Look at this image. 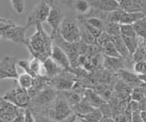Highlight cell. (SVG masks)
<instances>
[{"label": "cell", "instance_id": "46", "mask_svg": "<svg viewBox=\"0 0 146 122\" xmlns=\"http://www.w3.org/2000/svg\"><path fill=\"white\" fill-rule=\"evenodd\" d=\"M114 121H115V122H127L125 117H124V115H123V114L114 117Z\"/></svg>", "mask_w": 146, "mask_h": 122}, {"label": "cell", "instance_id": "48", "mask_svg": "<svg viewBox=\"0 0 146 122\" xmlns=\"http://www.w3.org/2000/svg\"><path fill=\"white\" fill-rule=\"evenodd\" d=\"M141 117L143 122H146V112L144 111H141Z\"/></svg>", "mask_w": 146, "mask_h": 122}, {"label": "cell", "instance_id": "45", "mask_svg": "<svg viewBox=\"0 0 146 122\" xmlns=\"http://www.w3.org/2000/svg\"><path fill=\"white\" fill-rule=\"evenodd\" d=\"M139 3V5L141 6V7L143 8V14L146 16V0H137Z\"/></svg>", "mask_w": 146, "mask_h": 122}, {"label": "cell", "instance_id": "13", "mask_svg": "<svg viewBox=\"0 0 146 122\" xmlns=\"http://www.w3.org/2000/svg\"><path fill=\"white\" fill-rule=\"evenodd\" d=\"M117 75L120 76L121 80H122L123 82H125L127 85H129L132 88H137V87H143V85L144 84L143 81L141 80L140 76H137L136 74L131 73V72L128 70L121 69L117 72Z\"/></svg>", "mask_w": 146, "mask_h": 122}, {"label": "cell", "instance_id": "8", "mask_svg": "<svg viewBox=\"0 0 146 122\" xmlns=\"http://www.w3.org/2000/svg\"><path fill=\"white\" fill-rule=\"evenodd\" d=\"M77 76L70 71L64 70L55 78L51 79V87L57 89L58 92L70 91L77 82Z\"/></svg>", "mask_w": 146, "mask_h": 122}, {"label": "cell", "instance_id": "27", "mask_svg": "<svg viewBox=\"0 0 146 122\" xmlns=\"http://www.w3.org/2000/svg\"><path fill=\"white\" fill-rule=\"evenodd\" d=\"M132 26H133V28L135 30L137 37L146 40V16L143 17V19L139 20L138 22H136Z\"/></svg>", "mask_w": 146, "mask_h": 122}, {"label": "cell", "instance_id": "4", "mask_svg": "<svg viewBox=\"0 0 146 122\" xmlns=\"http://www.w3.org/2000/svg\"><path fill=\"white\" fill-rule=\"evenodd\" d=\"M48 114L55 122H61L75 113L63 93L58 92V96L53 107L48 109Z\"/></svg>", "mask_w": 146, "mask_h": 122}, {"label": "cell", "instance_id": "37", "mask_svg": "<svg viewBox=\"0 0 146 122\" xmlns=\"http://www.w3.org/2000/svg\"><path fill=\"white\" fill-rule=\"evenodd\" d=\"M99 109L102 111L103 117H107V119H114V113H113V109L112 107H111V105L106 102L105 104H103V105L100 107Z\"/></svg>", "mask_w": 146, "mask_h": 122}, {"label": "cell", "instance_id": "34", "mask_svg": "<svg viewBox=\"0 0 146 122\" xmlns=\"http://www.w3.org/2000/svg\"><path fill=\"white\" fill-rule=\"evenodd\" d=\"M120 29H121V36L128 38H137V35L135 33V30L132 25H121L120 24Z\"/></svg>", "mask_w": 146, "mask_h": 122}, {"label": "cell", "instance_id": "33", "mask_svg": "<svg viewBox=\"0 0 146 122\" xmlns=\"http://www.w3.org/2000/svg\"><path fill=\"white\" fill-rule=\"evenodd\" d=\"M15 25L16 23L14 21L5 18V17H0V38H2L3 35Z\"/></svg>", "mask_w": 146, "mask_h": 122}, {"label": "cell", "instance_id": "29", "mask_svg": "<svg viewBox=\"0 0 146 122\" xmlns=\"http://www.w3.org/2000/svg\"><path fill=\"white\" fill-rule=\"evenodd\" d=\"M102 51L104 56L109 57H113V58H121L120 53L118 52L117 48L114 46V44L112 42L109 43L106 47H104L102 48Z\"/></svg>", "mask_w": 146, "mask_h": 122}, {"label": "cell", "instance_id": "15", "mask_svg": "<svg viewBox=\"0 0 146 122\" xmlns=\"http://www.w3.org/2000/svg\"><path fill=\"white\" fill-rule=\"evenodd\" d=\"M83 97L90 102V104L95 108H100L103 104L106 103V101L100 96L98 93H96L93 89L91 88H86Z\"/></svg>", "mask_w": 146, "mask_h": 122}, {"label": "cell", "instance_id": "16", "mask_svg": "<svg viewBox=\"0 0 146 122\" xmlns=\"http://www.w3.org/2000/svg\"><path fill=\"white\" fill-rule=\"evenodd\" d=\"M124 62V59H122V58H113L104 56L103 67H105V69L110 70L111 72H118L119 70L123 69V67L125 66Z\"/></svg>", "mask_w": 146, "mask_h": 122}, {"label": "cell", "instance_id": "38", "mask_svg": "<svg viewBox=\"0 0 146 122\" xmlns=\"http://www.w3.org/2000/svg\"><path fill=\"white\" fill-rule=\"evenodd\" d=\"M11 7L16 13L21 14L25 10V1L23 0H11Z\"/></svg>", "mask_w": 146, "mask_h": 122}, {"label": "cell", "instance_id": "19", "mask_svg": "<svg viewBox=\"0 0 146 122\" xmlns=\"http://www.w3.org/2000/svg\"><path fill=\"white\" fill-rule=\"evenodd\" d=\"M67 5L70 7L72 9L76 10L77 12L80 13L81 15L88 14L90 10V5L89 1L86 0H77V1H67Z\"/></svg>", "mask_w": 146, "mask_h": 122}, {"label": "cell", "instance_id": "47", "mask_svg": "<svg viewBox=\"0 0 146 122\" xmlns=\"http://www.w3.org/2000/svg\"><path fill=\"white\" fill-rule=\"evenodd\" d=\"M75 122H86L85 119L82 117L81 116H79V115H76V119H75Z\"/></svg>", "mask_w": 146, "mask_h": 122}, {"label": "cell", "instance_id": "9", "mask_svg": "<svg viewBox=\"0 0 146 122\" xmlns=\"http://www.w3.org/2000/svg\"><path fill=\"white\" fill-rule=\"evenodd\" d=\"M27 28H29L26 25L19 26L16 24L3 35L2 38L11 41L13 43L23 44L26 46V44L27 43V39L26 38V31Z\"/></svg>", "mask_w": 146, "mask_h": 122}, {"label": "cell", "instance_id": "2", "mask_svg": "<svg viewBox=\"0 0 146 122\" xmlns=\"http://www.w3.org/2000/svg\"><path fill=\"white\" fill-rule=\"evenodd\" d=\"M58 96V91L53 87L46 88L31 98V109L45 110L51 108Z\"/></svg>", "mask_w": 146, "mask_h": 122}, {"label": "cell", "instance_id": "1", "mask_svg": "<svg viewBox=\"0 0 146 122\" xmlns=\"http://www.w3.org/2000/svg\"><path fill=\"white\" fill-rule=\"evenodd\" d=\"M36 28V32L27 39L26 47L32 57L44 62L47 58L51 57L53 40L51 36L46 33L42 24H38Z\"/></svg>", "mask_w": 146, "mask_h": 122}, {"label": "cell", "instance_id": "23", "mask_svg": "<svg viewBox=\"0 0 146 122\" xmlns=\"http://www.w3.org/2000/svg\"><path fill=\"white\" fill-rule=\"evenodd\" d=\"M62 93L64 96H65L67 101L68 102V104H70L71 107L78 105V104L81 101V99L83 98V95L74 92V91H72V90H70V91H63Z\"/></svg>", "mask_w": 146, "mask_h": 122}, {"label": "cell", "instance_id": "14", "mask_svg": "<svg viewBox=\"0 0 146 122\" xmlns=\"http://www.w3.org/2000/svg\"><path fill=\"white\" fill-rule=\"evenodd\" d=\"M44 70H45V76H48V78L53 79L56 76H58L59 74H61L64 71V69L60 66H58L51 57L47 58L43 62Z\"/></svg>", "mask_w": 146, "mask_h": 122}, {"label": "cell", "instance_id": "36", "mask_svg": "<svg viewBox=\"0 0 146 122\" xmlns=\"http://www.w3.org/2000/svg\"><path fill=\"white\" fill-rule=\"evenodd\" d=\"M112 42V38L110 36L106 31H103V32L100 35V37L97 39V44L98 46L103 48L104 47H106L109 43Z\"/></svg>", "mask_w": 146, "mask_h": 122}, {"label": "cell", "instance_id": "35", "mask_svg": "<svg viewBox=\"0 0 146 122\" xmlns=\"http://www.w3.org/2000/svg\"><path fill=\"white\" fill-rule=\"evenodd\" d=\"M104 31H106L111 37H119V36H121L120 24L108 23L106 24V28H105Z\"/></svg>", "mask_w": 146, "mask_h": 122}, {"label": "cell", "instance_id": "20", "mask_svg": "<svg viewBox=\"0 0 146 122\" xmlns=\"http://www.w3.org/2000/svg\"><path fill=\"white\" fill-rule=\"evenodd\" d=\"M72 109L76 115L85 116L87 114H89V113L92 112L95 109V107H93L92 106H91L90 104V102L83 97V98L81 99V101L78 104V105H76L75 107H73Z\"/></svg>", "mask_w": 146, "mask_h": 122}, {"label": "cell", "instance_id": "24", "mask_svg": "<svg viewBox=\"0 0 146 122\" xmlns=\"http://www.w3.org/2000/svg\"><path fill=\"white\" fill-rule=\"evenodd\" d=\"M34 79H35V78H33L32 76L27 74V73H23V74L19 75L18 79L17 81L18 85H19L22 88H24L29 91L32 86H33Z\"/></svg>", "mask_w": 146, "mask_h": 122}, {"label": "cell", "instance_id": "12", "mask_svg": "<svg viewBox=\"0 0 146 122\" xmlns=\"http://www.w3.org/2000/svg\"><path fill=\"white\" fill-rule=\"evenodd\" d=\"M89 3L90 7L106 13H111L120 9L119 1L116 0H93V1H89Z\"/></svg>", "mask_w": 146, "mask_h": 122}, {"label": "cell", "instance_id": "49", "mask_svg": "<svg viewBox=\"0 0 146 122\" xmlns=\"http://www.w3.org/2000/svg\"><path fill=\"white\" fill-rule=\"evenodd\" d=\"M0 39H1V38H0Z\"/></svg>", "mask_w": 146, "mask_h": 122}, {"label": "cell", "instance_id": "41", "mask_svg": "<svg viewBox=\"0 0 146 122\" xmlns=\"http://www.w3.org/2000/svg\"><path fill=\"white\" fill-rule=\"evenodd\" d=\"M25 122H35V117L31 108H27L25 111Z\"/></svg>", "mask_w": 146, "mask_h": 122}, {"label": "cell", "instance_id": "43", "mask_svg": "<svg viewBox=\"0 0 146 122\" xmlns=\"http://www.w3.org/2000/svg\"><path fill=\"white\" fill-rule=\"evenodd\" d=\"M131 122H143L141 117V111H135L132 114V120Z\"/></svg>", "mask_w": 146, "mask_h": 122}, {"label": "cell", "instance_id": "31", "mask_svg": "<svg viewBox=\"0 0 146 122\" xmlns=\"http://www.w3.org/2000/svg\"><path fill=\"white\" fill-rule=\"evenodd\" d=\"M81 117L85 119L86 122H100L103 117V115L99 108H95L92 112Z\"/></svg>", "mask_w": 146, "mask_h": 122}, {"label": "cell", "instance_id": "11", "mask_svg": "<svg viewBox=\"0 0 146 122\" xmlns=\"http://www.w3.org/2000/svg\"><path fill=\"white\" fill-rule=\"evenodd\" d=\"M52 59L57 63L58 66H60L65 71H70L71 70V65L70 59H68L66 53L64 52L60 47H58L57 45L53 44L52 47V53L51 57Z\"/></svg>", "mask_w": 146, "mask_h": 122}, {"label": "cell", "instance_id": "5", "mask_svg": "<svg viewBox=\"0 0 146 122\" xmlns=\"http://www.w3.org/2000/svg\"><path fill=\"white\" fill-rule=\"evenodd\" d=\"M58 33L62 38L68 43H79L81 40V34L78 20L73 19L70 16L64 18L58 28Z\"/></svg>", "mask_w": 146, "mask_h": 122}, {"label": "cell", "instance_id": "40", "mask_svg": "<svg viewBox=\"0 0 146 122\" xmlns=\"http://www.w3.org/2000/svg\"><path fill=\"white\" fill-rule=\"evenodd\" d=\"M17 65L19 66L22 69L25 70V73L29 74L30 76H32L30 67H29V60H18Z\"/></svg>", "mask_w": 146, "mask_h": 122}, {"label": "cell", "instance_id": "30", "mask_svg": "<svg viewBox=\"0 0 146 122\" xmlns=\"http://www.w3.org/2000/svg\"><path fill=\"white\" fill-rule=\"evenodd\" d=\"M146 97V91L143 87H137L132 89L131 93V100L141 102Z\"/></svg>", "mask_w": 146, "mask_h": 122}, {"label": "cell", "instance_id": "17", "mask_svg": "<svg viewBox=\"0 0 146 122\" xmlns=\"http://www.w3.org/2000/svg\"><path fill=\"white\" fill-rule=\"evenodd\" d=\"M119 6L120 9L125 13H143V8L141 7L137 0H120Z\"/></svg>", "mask_w": 146, "mask_h": 122}, {"label": "cell", "instance_id": "18", "mask_svg": "<svg viewBox=\"0 0 146 122\" xmlns=\"http://www.w3.org/2000/svg\"><path fill=\"white\" fill-rule=\"evenodd\" d=\"M111 38H112V43L114 44V46H115V47L117 48L118 52L120 53L122 59H124V61H126L128 59H131L132 61V56L130 54L129 50L127 49L121 36H119V37H111Z\"/></svg>", "mask_w": 146, "mask_h": 122}, {"label": "cell", "instance_id": "6", "mask_svg": "<svg viewBox=\"0 0 146 122\" xmlns=\"http://www.w3.org/2000/svg\"><path fill=\"white\" fill-rule=\"evenodd\" d=\"M50 12V1H40L29 14L26 26L27 28L47 21Z\"/></svg>", "mask_w": 146, "mask_h": 122}, {"label": "cell", "instance_id": "28", "mask_svg": "<svg viewBox=\"0 0 146 122\" xmlns=\"http://www.w3.org/2000/svg\"><path fill=\"white\" fill-rule=\"evenodd\" d=\"M79 17H80L81 19H83L86 23H88L90 26H93V28L100 29L102 31L105 30V28H106V23L104 21H102V19L97 18V17H88V18H85V17H82L81 16H78Z\"/></svg>", "mask_w": 146, "mask_h": 122}, {"label": "cell", "instance_id": "21", "mask_svg": "<svg viewBox=\"0 0 146 122\" xmlns=\"http://www.w3.org/2000/svg\"><path fill=\"white\" fill-rule=\"evenodd\" d=\"M146 16L143 13H125L120 22L121 25H134L136 22L143 19Z\"/></svg>", "mask_w": 146, "mask_h": 122}, {"label": "cell", "instance_id": "44", "mask_svg": "<svg viewBox=\"0 0 146 122\" xmlns=\"http://www.w3.org/2000/svg\"><path fill=\"white\" fill-rule=\"evenodd\" d=\"M139 106H140V111L146 112V97L141 102H139Z\"/></svg>", "mask_w": 146, "mask_h": 122}, {"label": "cell", "instance_id": "26", "mask_svg": "<svg viewBox=\"0 0 146 122\" xmlns=\"http://www.w3.org/2000/svg\"><path fill=\"white\" fill-rule=\"evenodd\" d=\"M123 42H124L125 46L127 47V49L129 50L130 54L132 56L135 53L136 49L138 48L139 46V38H128V37H123V36H121Z\"/></svg>", "mask_w": 146, "mask_h": 122}, {"label": "cell", "instance_id": "42", "mask_svg": "<svg viewBox=\"0 0 146 122\" xmlns=\"http://www.w3.org/2000/svg\"><path fill=\"white\" fill-rule=\"evenodd\" d=\"M25 111H26V109L23 108V109L19 112V114L16 117V119H14L13 122H25Z\"/></svg>", "mask_w": 146, "mask_h": 122}, {"label": "cell", "instance_id": "3", "mask_svg": "<svg viewBox=\"0 0 146 122\" xmlns=\"http://www.w3.org/2000/svg\"><path fill=\"white\" fill-rule=\"evenodd\" d=\"M5 100L10 102L20 108H29L31 104V97L27 90L22 88L18 83L15 84L13 87L8 89L2 97Z\"/></svg>", "mask_w": 146, "mask_h": 122}, {"label": "cell", "instance_id": "22", "mask_svg": "<svg viewBox=\"0 0 146 122\" xmlns=\"http://www.w3.org/2000/svg\"><path fill=\"white\" fill-rule=\"evenodd\" d=\"M78 23H79V26H80L82 41L85 42L87 45H89V46H98L97 41H96V39L94 38L93 36L87 30V28L81 23H80L79 21H78Z\"/></svg>", "mask_w": 146, "mask_h": 122}, {"label": "cell", "instance_id": "25", "mask_svg": "<svg viewBox=\"0 0 146 122\" xmlns=\"http://www.w3.org/2000/svg\"><path fill=\"white\" fill-rule=\"evenodd\" d=\"M48 109H45V110L31 109L32 113H33V116L35 117V122H55L49 117Z\"/></svg>", "mask_w": 146, "mask_h": 122}, {"label": "cell", "instance_id": "10", "mask_svg": "<svg viewBox=\"0 0 146 122\" xmlns=\"http://www.w3.org/2000/svg\"><path fill=\"white\" fill-rule=\"evenodd\" d=\"M65 18L62 8L55 1H50V12L47 22L51 26L52 32H57L60 26L62 21Z\"/></svg>", "mask_w": 146, "mask_h": 122}, {"label": "cell", "instance_id": "7", "mask_svg": "<svg viewBox=\"0 0 146 122\" xmlns=\"http://www.w3.org/2000/svg\"><path fill=\"white\" fill-rule=\"evenodd\" d=\"M17 58L11 56H4L0 59V81L7 78L18 79V72L17 70Z\"/></svg>", "mask_w": 146, "mask_h": 122}, {"label": "cell", "instance_id": "32", "mask_svg": "<svg viewBox=\"0 0 146 122\" xmlns=\"http://www.w3.org/2000/svg\"><path fill=\"white\" fill-rule=\"evenodd\" d=\"M113 89H114V91L118 92V93H126V94H130L131 95V93L132 89H133V88H131L130 86L127 85L125 82H123L122 80L119 79L116 82L115 86H114Z\"/></svg>", "mask_w": 146, "mask_h": 122}, {"label": "cell", "instance_id": "39", "mask_svg": "<svg viewBox=\"0 0 146 122\" xmlns=\"http://www.w3.org/2000/svg\"><path fill=\"white\" fill-rule=\"evenodd\" d=\"M133 69L136 73L140 74V76L145 75L146 74V60H141L137 63H134Z\"/></svg>", "mask_w": 146, "mask_h": 122}]
</instances>
